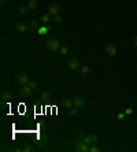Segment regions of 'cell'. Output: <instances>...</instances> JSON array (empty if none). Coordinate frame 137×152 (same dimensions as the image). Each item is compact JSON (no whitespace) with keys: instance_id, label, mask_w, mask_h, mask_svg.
I'll return each mask as SVG.
<instances>
[{"instance_id":"cell-13","label":"cell","mask_w":137,"mask_h":152,"mask_svg":"<svg viewBox=\"0 0 137 152\" xmlns=\"http://www.w3.org/2000/svg\"><path fill=\"white\" fill-rule=\"evenodd\" d=\"M39 6V3H37V0H29V3H27V8L30 10V11H33L36 10Z\"/></svg>"},{"instance_id":"cell-8","label":"cell","mask_w":137,"mask_h":152,"mask_svg":"<svg viewBox=\"0 0 137 152\" xmlns=\"http://www.w3.org/2000/svg\"><path fill=\"white\" fill-rule=\"evenodd\" d=\"M30 81V77L27 76V74H19V76L17 77V82L21 84V85H27Z\"/></svg>"},{"instance_id":"cell-20","label":"cell","mask_w":137,"mask_h":152,"mask_svg":"<svg viewBox=\"0 0 137 152\" xmlns=\"http://www.w3.org/2000/svg\"><path fill=\"white\" fill-rule=\"evenodd\" d=\"M33 149H34V148L32 147V145H25V147L22 148V151H23V152H32Z\"/></svg>"},{"instance_id":"cell-9","label":"cell","mask_w":137,"mask_h":152,"mask_svg":"<svg viewBox=\"0 0 137 152\" xmlns=\"http://www.w3.org/2000/svg\"><path fill=\"white\" fill-rule=\"evenodd\" d=\"M17 30H18L19 33H26V32H29V26H27L25 22H19V23L17 25Z\"/></svg>"},{"instance_id":"cell-7","label":"cell","mask_w":137,"mask_h":152,"mask_svg":"<svg viewBox=\"0 0 137 152\" xmlns=\"http://www.w3.org/2000/svg\"><path fill=\"white\" fill-rule=\"evenodd\" d=\"M32 92H33V89L29 86V84H27V85H23V86L21 88V90H19V93L23 97H29L30 95H32Z\"/></svg>"},{"instance_id":"cell-10","label":"cell","mask_w":137,"mask_h":152,"mask_svg":"<svg viewBox=\"0 0 137 152\" xmlns=\"http://www.w3.org/2000/svg\"><path fill=\"white\" fill-rule=\"evenodd\" d=\"M40 22H41V25H48V23L51 22V14H49V13H48V14H41Z\"/></svg>"},{"instance_id":"cell-11","label":"cell","mask_w":137,"mask_h":152,"mask_svg":"<svg viewBox=\"0 0 137 152\" xmlns=\"http://www.w3.org/2000/svg\"><path fill=\"white\" fill-rule=\"evenodd\" d=\"M0 97H1V100L8 102V100L11 99V92H10L8 89H3V90H1V95H0Z\"/></svg>"},{"instance_id":"cell-18","label":"cell","mask_w":137,"mask_h":152,"mask_svg":"<svg viewBox=\"0 0 137 152\" xmlns=\"http://www.w3.org/2000/svg\"><path fill=\"white\" fill-rule=\"evenodd\" d=\"M29 86L32 88V89H37V86H39V84H37V81H34V80H30L29 81Z\"/></svg>"},{"instance_id":"cell-4","label":"cell","mask_w":137,"mask_h":152,"mask_svg":"<svg viewBox=\"0 0 137 152\" xmlns=\"http://www.w3.org/2000/svg\"><path fill=\"white\" fill-rule=\"evenodd\" d=\"M73 104H74V107H77V108H82L86 104V99L84 96H77L73 99Z\"/></svg>"},{"instance_id":"cell-12","label":"cell","mask_w":137,"mask_h":152,"mask_svg":"<svg viewBox=\"0 0 137 152\" xmlns=\"http://www.w3.org/2000/svg\"><path fill=\"white\" fill-rule=\"evenodd\" d=\"M62 104H63V107H66V108H71L74 104H73V99H70V97H65L63 100H62Z\"/></svg>"},{"instance_id":"cell-22","label":"cell","mask_w":137,"mask_h":152,"mask_svg":"<svg viewBox=\"0 0 137 152\" xmlns=\"http://www.w3.org/2000/svg\"><path fill=\"white\" fill-rule=\"evenodd\" d=\"M77 114H78V110H77V107H75V108H73V107H71V108H70V115H71V117H75Z\"/></svg>"},{"instance_id":"cell-29","label":"cell","mask_w":137,"mask_h":152,"mask_svg":"<svg viewBox=\"0 0 137 152\" xmlns=\"http://www.w3.org/2000/svg\"><path fill=\"white\" fill-rule=\"evenodd\" d=\"M4 1H6V0H0V3H1V4H4Z\"/></svg>"},{"instance_id":"cell-16","label":"cell","mask_w":137,"mask_h":152,"mask_svg":"<svg viewBox=\"0 0 137 152\" xmlns=\"http://www.w3.org/2000/svg\"><path fill=\"white\" fill-rule=\"evenodd\" d=\"M80 73H81V74H88L89 73V66H86V64L81 66V67H80Z\"/></svg>"},{"instance_id":"cell-28","label":"cell","mask_w":137,"mask_h":152,"mask_svg":"<svg viewBox=\"0 0 137 152\" xmlns=\"http://www.w3.org/2000/svg\"><path fill=\"white\" fill-rule=\"evenodd\" d=\"M134 45H136V47H137V36H136V37H134Z\"/></svg>"},{"instance_id":"cell-27","label":"cell","mask_w":137,"mask_h":152,"mask_svg":"<svg viewBox=\"0 0 137 152\" xmlns=\"http://www.w3.org/2000/svg\"><path fill=\"white\" fill-rule=\"evenodd\" d=\"M125 115H126V114H118V119H121V121H122L123 118H125Z\"/></svg>"},{"instance_id":"cell-17","label":"cell","mask_w":137,"mask_h":152,"mask_svg":"<svg viewBox=\"0 0 137 152\" xmlns=\"http://www.w3.org/2000/svg\"><path fill=\"white\" fill-rule=\"evenodd\" d=\"M89 140H90V145H96V143H97V136L89 134Z\"/></svg>"},{"instance_id":"cell-6","label":"cell","mask_w":137,"mask_h":152,"mask_svg":"<svg viewBox=\"0 0 137 152\" xmlns=\"http://www.w3.org/2000/svg\"><path fill=\"white\" fill-rule=\"evenodd\" d=\"M74 149L77 152H88L89 145L85 144V143H77V144H74Z\"/></svg>"},{"instance_id":"cell-14","label":"cell","mask_w":137,"mask_h":152,"mask_svg":"<svg viewBox=\"0 0 137 152\" xmlns=\"http://www.w3.org/2000/svg\"><path fill=\"white\" fill-rule=\"evenodd\" d=\"M59 54H61L62 56H66L68 54V47L67 45H62L61 48H59Z\"/></svg>"},{"instance_id":"cell-23","label":"cell","mask_w":137,"mask_h":152,"mask_svg":"<svg viewBox=\"0 0 137 152\" xmlns=\"http://www.w3.org/2000/svg\"><path fill=\"white\" fill-rule=\"evenodd\" d=\"M132 112H133V108H130V107H128V108L125 110V114H126V115H130Z\"/></svg>"},{"instance_id":"cell-25","label":"cell","mask_w":137,"mask_h":152,"mask_svg":"<svg viewBox=\"0 0 137 152\" xmlns=\"http://www.w3.org/2000/svg\"><path fill=\"white\" fill-rule=\"evenodd\" d=\"M89 151H90V152H99V148H97V147H90V148H89Z\"/></svg>"},{"instance_id":"cell-2","label":"cell","mask_w":137,"mask_h":152,"mask_svg":"<svg viewBox=\"0 0 137 152\" xmlns=\"http://www.w3.org/2000/svg\"><path fill=\"white\" fill-rule=\"evenodd\" d=\"M104 51H106V54L110 56V58H115L116 54H118V49L116 47L112 44V42H108V44H106V47H104Z\"/></svg>"},{"instance_id":"cell-24","label":"cell","mask_w":137,"mask_h":152,"mask_svg":"<svg viewBox=\"0 0 137 152\" xmlns=\"http://www.w3.org/2000/svg\"><path fill=\"white\" fill-rule=\"evenodd\" d=\"M47 30H48V28L47 29L40 28V29H39V33H40V35H45V32H47Z\"/></svg>"},{"instance_id":"cell-21","label":"cell","mask_w":137,"mask_h":152,"mask_svg":"<svg viewBox=\"0 0 137 152\" xmlns=\"http://www.w3.org/2000/svg\"><path fill=\"white\" fill-rule=\"evenodd\" d=\"M27 10H29V8H27V7H21L19 10H18V13H19L21 15H25V14H26V13H27Z\"/></svg>"},{"instance_id":"cell-26","label":"cell","mask_w":137,"mask_h":152,"mask_svg":"<svg viewBox=\"0 0 137 152\" xmlns=\"http://www.w3.org/2000/svg\"><path fill=\"white\" fill-rule=\"evenodd\" d=\"M30 26L32 28H37V21H32L30 22Z\"/></svg>"},{"instance_id":"cell-15","label":"cell","mask_w":137,"mask_h":152,"mask_svg":"<svg viewBox=\"0 0 137 152\" xmlns=\"http://www.w3.org/2000/svg\"><path fill=\"white\" fill-rule=\"evenodd\" d=\"M54 22L56 23V25H61L62 22H63V17H61L59 14L55 15V17H54Z\"/></svg>"},{"instance_id":"cell-5","label":"cell","mask_w":137,"mask_h":152,"mask_svg":"<svg viewBox=\"0 0 137 152\" xmlns=\"http://www.w3.org/2000/svg\"><path fill=\"white\" fill-rule=\"evenodd\" d=\"M59 11H61V6L59 4H56V3H52V4H49V7H48V13L55 17V15L59 14Z\"/></svg>"},{"instance_id":"cell-19","label":"cell","mask_w":137,"mask_h":152,"mask_svg":"<svg viewBox=\"0 0 137 152\" xmlns=\"http://www.w3.org/2000/svg\"><path fill=\"white\" fill-rule=\"evenodd\" d=\"M48 99H49V93H48V92H43V93H41V100H43V102H47Z\"/></svg>"},{"instance_id":"cell-1","label":"cell","mask_w":137,"mask_h":152,"mask_svg":"<svg viewBox=\"0 0 137 152\" xmlns=\"http://www.w3.org/2000/svg\"><path fill=\"white\" fill-rule=\"evenodd\" d=\"M45 47H47L48 51L55 52V51H59V48L62 47V44H61V41H59L58 38H51V40H48V41H47Z\"/></svg>"},{"instance_id":"cell-3","label":"cell","mask_w":137,"mask_h":152,"mask_svg":"<svg viewBox=\"0 0 137 152\" xmlns=\"http://www.w3.org/2000/svg\"><path fill=\"white\" fill-rule=\"evenodd\" d=\"M67 66L70 70H80V67H81V66H80V60H78L77 58H74V56L68 59Z\"/></svg>"}]
</instances>
